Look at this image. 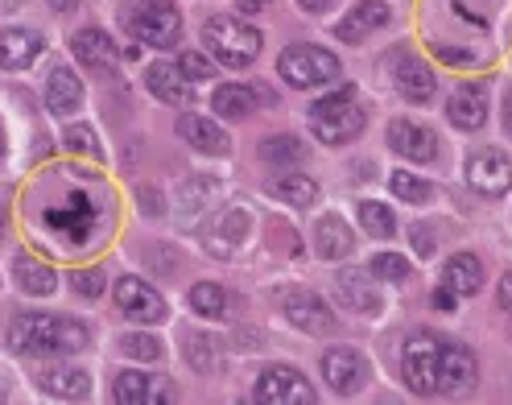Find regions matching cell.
<instances>
[{"mask_svg": "<svg viewBox=\"0 0 512 405\" xmlns=\"http://www.w3.org/2000/svg\"><path fill=\"white\" fill-rule=\"evenodd\" d=\"M9 348L17 356H71L87 348V327L67 315H17L9 323Z\"/></svg>", "mask_w": 512, "mask_h": 405, "instance_id": "obj_1", "label": "cell"}, {"mask_svg": "<svg viewBox=\"0 0 512 405\" xmlns=\"http://www.w3.org/2000/svg\"><path fill=\"white\" fill-rule=\"evenodd\" d=\"M310 129L323 145H347L364 133V108L356 104V87H339L335 96L310 108Z\"/></svg>", "mask_w": 512, "mask_h": 405, "instance_id": "obj_2", "label": "cell"}, {"mask_svg": "<svg viewBox=\"0 0 512 405\" xmlns=\"http://www.w3.org/2000/svg\"><path fill=\"white\" fill-rule=\"evenodd\" d=\"M128 34L153 50H170L182 38V13L174 0H137L128 9Z\"/></svg>", "mask_w": 512, "mask_h": 405, "instance_id": "obj_3", "label": "cell"}, {"mask_svg": "<svg viewBox=\"0 0 512 405\" xmlns=\"http://www.w3.org/2000/svg\"><path fill=\"white\" fill-rule=\"evenodd\" d=\"M203 38L223 67H248V62H256V54H261V29H252L248 21L211 17Z\"/></svg>", "mask_w": 512, "mask_h": 405, "instance_id": "obj_4", "label": "cell"}, {"mask_svg": "<svg viewBox=\"0 0 512 405\" xmlns=\"http://www.w3.org/2000/svg\"><path fill=\"white\" fill-rule=\"evenodd\" d=\"M277 71L290 87L310 91V87H323V83H331L339 75V58L331 50H323V46H306L302 42V46H285L281 50Z\"/></svg>", "mask_w": 512, "mask_h": 405, "instance_id": "obj_5", "label": "cell"}, {"mask_svg": "<svg viewBox=\"0 0 512 405\" xmlns=\"http://www.w3.org/2000/svg\"><path fill=\"white\" fill-rule=\"evenodd\" d=\"M438 356H442V335L413 331L405 339L401 368H405V385L418 397H438Z\"/></svg>", "mask_w": 512, "mask_h": 405, "instance_id": "obj_6", "label": "cell"}, {"mask_svg": "<svg viewBox=\"0 0 512 405\" xmlns=\"http://www.w3.org/2000/svg\"><path fill=\"white\" fill-rule=\"evenodd\" d=\"M256 401H265V405H314V389L298 368L277 364V368L261 372V381H256Z\"/></svg>", "mask_w": 512, "mask_h": 405, "instance_id": "obj_7", "label": "cell"}, {"mask_svg": "<svg viewBox=\"0 0 512 405\" xmlns=\"http://www.w3.org/2000/svg\"><path fill=\"white\" fill-rule=\"evenodd\" d=\"M467 182H471V191L488 195V199L508 195L512 191V162H508V153L504 149H479V153H471Z\"/></svg>", "mask_w": 512, "mask_h": 405, "instance_id": "obj_8", "label": "cell"}, {"mask_svg": "<svg viewBox=\"0 0 512 405\" xmlns=\"http://www.w3.org/2000/svg\"><path fill=\"white\" fill-rule=\"evenodd\" d=\"M479 381L475 372V356L459 344H446L442 339V356H438V397H463L471 393Z\"/></svg>", "mask_w": 512, "mask_h": 405, "instance_id": "obj_9", "label": "cell"}, {"mask_svg": "<svg viewBox=\"0 0 512 405\" xmlns=\"http://www.w3.org/2000/svg\"><path fill=\"white\" fill-rule=\"evenodd\" d=\"M116 306L133 323H162L166 319L162 294H157L149 282H141V277H120L116 282Z\"/></svg>", "mask_w": 512, "mask_h": 405, "instance_id": "obj_10", "label": "cell"}, {"mask_svg": "<svg viewBox=\"0 0 512 405\" xmlns=\"http://www.w3.org/2000/svg\"><path fill=\"white\" fill-rule=\"evenodd\" d=\"M285 319H290L294 327H302L306 335H331L335 331L331 306L318 294H310V290H290L285 294Z\"/></svg>", "mask_w": 512, "mask_h": 405, "instance_id": "obj_11", "label": "cell"}, {"mask_svg": "<svg viewBox=\"0 0 512 405\" xmlns=\"http://www.w3.org/2000/svg\"><path fill=\"white\" fill-rule=\"evenodd\" d=\"M248 228H252V215L244 207H223L215 220H211V228L203 232V240H207V248H211L215 257H232L236 248L244 244Z\"/></svg>", "mask_w": 512, "mask_h": 405, "instance_id": "obj_12", "label": "cell"}, {"mask_svg": "<svg viewBox=\"0 0 512 405\" xmlns=\"http://www.w3.org/2000/svg\"><path fill=\"white\" fill-rule=\"evenodd\" d=\"M389 145L409 162H434L438 158V137L418 120H393L389 124Z\"/></svg>", "mask_w": 512, "mask_h": 405, "instance_id": "obj_13", "label": "cell"}, {"mask_svg": "<svg viewBox=\"0 0 512 405\" xmlns=\"http://www.w3.org/2000/svg\"><path fill=\"white\" fill-rule=\"evenodd\" d=\"M446 116H451V124H455V129H463V133L484 129V120H488V91L479 83L455 87L451 104H446Z\"/></svg>", "mask_w": 512, "mask_h": 405, "instance_id": "obj_14", "label": "cell"}, {"mask_svg": "<svg viewBox=\"0 0 512 405\" xmlns=\"http://www.w3.org/2000/svg\"><path fill=\"white\" fill-rule=\"evenodd\" d=\"M323 377H327V385L335 389V393H356L360 385H364V356L356 352V348H331L327 356H323Z\"/></svg>", "mask_w": 512, "mask_h": 405, "instance_id": "obj_15", "label": "cell"}, {"mask_svg": "<svg viewBox=\"0 0 512 405\" xmlns=\"http://www.w3.org/2000/svg\"><path fill=\"white\" fill-rule=\"evenodd\" d=\"M393 83H397V91L405 100H413V104H426L430 96H434V71H430V62H422V58H413V54H401L397 62H393Z\"/></svg>", "mask_w": 512, "mask_h": 405, "instance_id": "obj_16", "label": "cell"}, {"mask_svg": "<svg viewBox=\"0 0 512 405\" xmlns=\"http://www.w3.org/2000/svg\"><path fill=\"white\" fill-rule=\"evenodd\" d=\"M178 137L190 145V149H199V153H232V137L219 129V124L211 116H195V112H186L178 120Z\"/></svg>", "mask_w": 512, "mask_h": 405, "instance_id": "obj_17", "label": "cell"}, {"mask_svg": "<svg viewBox=\"0 0 512 405\" xmlns=\"http://www.w3.org/2000/svg\"><path fill=\"white\" fill-rule=\"evenodd\" d=\"M79 104H83V83H79V75H75L71 67H54L50 79H46V108H50L58 120H67V116L79 112Z\"/></svg>", "mask_w": 512, "mask_h": 405, "instance_id": "obj_18", "label": "cell"}, {"mask_svg": "<svg viewBox=\"0 0 512 405\" xmlns=\"http://www.w3.org/2000/svg\"><path fill=\"white\" fill-rule=\"evenodd\" d=\"M42 54L34 29H0V71H21Z\"/></svg>", "mask_w": 512, "mask_h": 405, "instance_id": "obj_19", "label": "cell"}, {"mask_svg": "<svg viewBox=\"0 0 512 405\" xmlns=\"http://www.w3.org/2000/svg\"><path fill=\"white\" fill-rule=\"evenodd\" d=\"M380 25H389V5H380V0H360V5L335 25V34H339V42H360L364 34H372Z\"/></svg>", "mask_w": 512, "mask_h": 405, "instance_id": "obj_20", "label": "cell"}, {"mask_svg": "<svg viewBox=\"0 0 512 405\" xmlns=\"http://www.w3.org/2000/svg\"><path fill=\"white\" fill-rule=\"evenodd\" d=\"M335 290H339L343 306H351V310H360V315H372V310L380 306V294H376V286H372V277H368L364 269H343V273L335 277Z\"/></svg>", "mask_w": 512, "mask_h": 405, "instance_id": "obj_21", "label": "cell"}, {"mask_svg": "<svg viewBox=\"0 0 512 405\" xmlns=\"http://www.w3.org/2000/svg\"><path fill=\"white\" fill-rule=\"evenodd\" d=\"M71 50H75L79 62H87L91 71H112L116 67V46H112V38L104 34V29H79Z\"/></svg>", "mask_w": 512, "mask_h": 405, "instance_id": "obj_22", "label": "cell"}, {"mask_svg": "<svg viewBox=\"0 0 512 405\" xmlns=\"http://www.w3.org/2000/svg\"><path fill=\"white\" fill-rule=\"evenodd\" d=\"M145 83L162 104H186L190 100L186 96V75L178 71V62H153V67L145 71Z\"/></svg>", "mask_w": 512, "mask_h": 405, "instance_id": "obj_23", "label": "cell"}, {"mask_svg": "<svg viewBox=\"0 0 512 405\" xmlns=\"http://www.w3.org/2000/svg\"><path fill=\"white\" fill-rule=\"evenodd\" d=\"M442 282L451 286L459 298H467V294H475L479 286H484V265H479L475 253H455L442 269Z\"/></svg>", "mask_w": 512, "mask_h": 405, "instance_id": "obj_24", "label": "cell"}, {"mask_svg": "<svg viewBox=\"0 0 512 405\" xmlns=\"http://www.w3.org/2000/svg\"><path fill=\"white\" fill-rule=\"evenodd\" d=\"M314 244L327 261H343L351 248H356V236H351V228L339 215H327V220H318V228H314Z\"/></svg>", "mask_w": 512, "mask_h": 405, "instance_id": "obj_25", "label": "cell"}, {"mask_svg": "<svg viewBox=\"0 0 512 405\" xmlns=\"http://www.w3.org/2000/svg\"><path fill=\"white\" fill-rule=\"evenodd\" d=\"M42 393H50L54 401H87L91 381L79 368H50L42 377Z\"/></svg>", "mask_w": 512, "mask_h": 405, "instance_id": "obj_26", "label": "cell"}, {"mask_svg": "<svg viewBox=\"0 0 512 405\" xmlns=\"http://www.w3.org/2000/svg\"><path fill=\"white\" fill-rule=\"evenodd\" d=\"M256 100H261V91H256V87L228 83V87H219L215 96H211V108H215V116H223V120H244V116L256 108Z\"/></svg>", "mask_w": 512, "mask_h": 405, "instance_id": "obj_27", "label": "cell"}, {"mask_svg": "<svg viewBox=\"0 0 512 405\" xmlns=\"http://www.w3.org/2000/svg\"><path fill=\"white\" fill-rule=\"evenodd\" d=\"M261 158H265V166L285 170V166H298V162L306 158V145H302L298 137H269V141L261 145Z\"/></svg>", "mask_w": 512, "mask_h": 405, "instance_id": "obj_28", "label": "cell"}, {"mask_svg": "<svg viewBox=\"0 0 512 405\" xmlns=\"http://www.w3.org/2000/svg\"><path fill=\"white\" fill-rule=\"evenodd\" d=\"M190 310L203 319H219L223 310H228V290H223L219 282H199L190 286Z\"/></svg>", "mask_w": 512, "mask_h": 405, "instance_id": "obj_29", "label": "cell"}, {"mask_svg": "<svg viewBox=\"0 0 512 405\" xmlns=\"http://www.w3.org/2000/svg\"><path fill=\"white\" fill-rule=\"evenodd\" d=\"M273 195H277V199H285L290 207H310V203L318 199V182H314V178H306V174H285V178H277Z\"/></svg>", "mask_w": 512, "mask_h": 405, "instance_id": "obj_30", "label": "cell"}, {"mask_svg": "<svg viewBox=\"0 0 512 405\" xmlns=\"http://www.w3.org/2000/svg\"><path fill=\"white\" fill-rule=\"evenodd\" d=\"M17 286H21L25 294H38V298H46V294H54L58 277H54L46 265L29 261V257H21V261H17Z\"/></svg>", "mask_w": 512, "mask_h": 405, "instance_id": "obj_31", "label": "cell"}, {"mask_svg": "<svg viewBox=\"0 0 512 405\" xmlns=\"http://www.w3.org/2000/svg\"><path fill=\"white\" fill-rule=\"evenodd\" d=\"M112 401L116 405H145L149 401V377L145 372H120L116 377V385H112Z\"/></svg>", "mask_w": 512, "mask_h": 405, "instance_id": "obj_32", "label": "cell"}, {"mask_svg": "<svg viewBox=\"0 0 512 405\" xmlns=\"http://www.w3.org/2000/svg\"><path fill=\"white\" fill-rule=\"evenodd\" d=\"M360 224L368 236L376 240H389L397 232V220H393V211L389 207H380V203H360Z\"/></svg>", "mask_w": 512, "mask_h": 405, "instance_id": "obj_33", "label": "cell"}, {"mask_svg": "<svg viewBox=\"0 0 512 405\" xmlns=\"http://www.w3.org/2000/svg\"><path fill=\"white\" fill-rule=\"evenodd\" d=\"M389 186H393V195H401L405 203H430L434 199V186L422 182V178H413V174H405V170H397L389 178Z\"/></svg>", "mask_w": 512, "mask_h": 405, "instance_id": "obj_34", "label": "cell"}, {"mask_svg": "<svg viewBox=\"0 0 512 405\" xmlns=\"http://www.w3.org/2000/svg\"><path fill=\"white\" fill-rule=\"evenodd\" d=\"M62 141H67V149H71V153H79V158L100 162V141H95V133L87 129V124H71V129L62 133Z\"/></svg>", "mask_w": 512, "mask_h": 405, "instance_id": "obj_35", "label": "cell"}, {"mask_svg": "<svg viewBox=\"0 0 512 405\" xmlns=\"http://www.w3.org/2000/svg\"><path fill=\"white\" fill-rule=\"evenodd\" d=\"M372 277H380V282H405L409 261L401 253H380V257H372Z\"/></svg>", "mask_w": 512, "mask_h": 405, "instance_id": "obj_36", "label": "cell"}, {"mask_svg": "<svg viewBox=\"0 0 512 405\" xmlns=\"http://www.w3.org/2000/svg\"><path fill=\"white\" fill-rule=\"evenodd\" d=\"M186 356H190V364L203 368V372H211L215 360H219V352H215V344L207 335H186Z\"/></svg>", "mask_w": 512, "mask_h": 405, "instance_id": "obj_37", "label": "cell"}, {"mask_svg": "<svg viewBox=\"0 0 512 405\" xmlns=\"http://www.w3.org/2000/svg\"><path fill=\"white\" fill-rule=\"evenodd\" d=\"M120 348L133 356V360H162V344H157L153 335H124Z\"/></svg>", "mask_w": 512, "mask_h": 405, "instance_id": "obj_38", "label": "cell"}, {"mask_svg": "<svg viewBox=\"0 0 512 405\" xmlns=\"http://www.w3.org/2000/svg\"><path fill=\"white\" fill-rule=\"evenodd\" d=\"M178 71H182L186 79H199V83H203V79L215 75V62H211L207 54H199V50H186V54L178 58Z\"/></svg>", "mask_w": 512, "mask_h": 405, "instance_id": "obj_39", "label": "cell"}, {"mask_svg": "<svg viewBox=\"0 0 512 405\" xmlns=\"http://www.w3.org/2000/svg\"><path fill=\"white\" fill-rule=\"evenodd\" d=\"M71 286H75L83 298H100V290H104V273H100V269H83V273H71Z\"/></svg>", "mask_w": 512, "mask_h": 405, "instance_id": "obj_40", "label": "cell"}, {"mask_svg": "<svg viewBox=\"0 0 512 405\" xmlns=\"http://www.w3.org/2000/svg\"><path fill=\"white\" fill-rule=\"evenodd\" d=\"M409 236H413V248H418L422 257H430L434 248H438V240H434V232H430V224H413L409 228Z\"/></svg>", "mask_w": 512, "mask_h": 405, "instance_id": "obj_41", "label": "cell"}, {"mask_svg": "<svg viewBox=\"0 0 512 405\" xmlns=\"http://www.w3.org/2000/svg\"><path fill=\"white\" fill-rule=\"evenodd\" d=\"M455 302H459V294H455L451 286H446V282L434 290V306H438V310H455Z\"/></svg>", "mask_w": 512, "mask_h": 405, "instance_id": "obj_42", "label": "cell"}, {"mask_svg": "<svg viewBox=\"0 0 512 405\" xmlns=\"http://www.w3.org/2000/svg\"><path fill=\"white\" fill-rule=\"evenodd\" d=\"M500 306L512 315V273H504V277H500Z\"/></svg>", "mask_w": 512, "mask_h": 405, "instance_id": "obj_43", "label": "cell"}, {"mask_svg": "<svg viewBox=\"0 0 512 405\" xmlns=\"http://www.w3.org/2000/svg\"><path fill=\"white\" fill-rule=\"evenodd\" d=\"M298 5H302L306 13H327V9L335 5V0H298Z\"/></svg>", "mask_w": 512, "mask_h": 405, "instance_id": "obj_44", "label": "cell"}, {"mask_svg": "<svg viewBox=\"0 0 512 405\" xmlns=\"http://www.w3.org/2000/svg\"><path fill=\"white\" fill-rule=\"evenodd\" d=\"M265 5H269V0H236V9H240V13H248V17H252V13H261Z\"/></svg>", "mask_w": 512, "mask_h": 405, "instance_id": "obj_45", "label": "cell"}, {"mask_svg": "<svg viewBox=\"0 0 512 405\" xmlns=\"http://www.w3.org/2000/svg\"><path fill=\"white\" fill-rule=\"evenodd\" d=\"M46 5H50L54 13H75V9H79V0H46Z\"/></svg>", "mask_w": 512, "mask_h": 405, "instance_id": "obj_46", "label": "cell"}, {"mask_svg": "<svg viewBox=\"0 0 512 405\" xmlns=\"http://www.w3.org/2000/svg\"><path fill=\"white\" fill-rule=\"evenodd\" d=\"M0 9H17V0H0Z\"/></svg>", "mask_w": 512, "mask_h": 405, "instance_id": "obj_47", "label": "cell"}, {"mask_svg": "<svg viewBox=\"0 0 512 405\" xmlns=\"http://www.w3.org/2000/svg\"><path fill=\"white\" fill-rule=\"evenodd\" d=\"M5 397H9V385H5V381H0V401H5Z\"/></svg>", "mask_w": 512, "mask_h": 405, "instance_id": "obj_48", "label": "cell"}, {"mask_svg": "<svg viewBox=\"0 0 512 405\" xmlns=\"http://www.w3.org/2000/svg\"><path fill=\"white\" fill-rule=\"evenodd\" d=\"M0 232H5V211H0Z\"/></svg>", "mask_w": 512, "mask_h": 405, "instance_id": "obj_49", "label": "cell"}]
</instances>
